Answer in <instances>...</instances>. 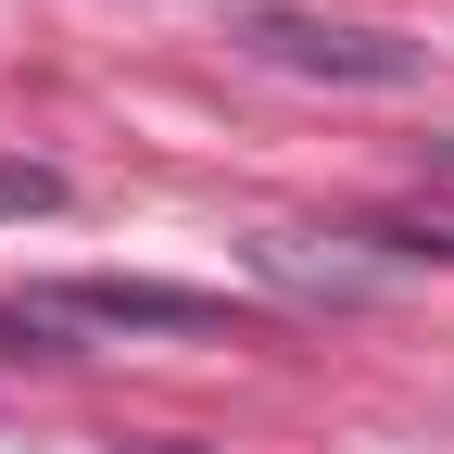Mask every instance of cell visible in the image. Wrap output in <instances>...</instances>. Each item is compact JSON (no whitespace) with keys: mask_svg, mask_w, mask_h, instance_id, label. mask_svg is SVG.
I'll use <instances>...</instances> for the list:
<instances>
[{"mask_svg":"<svg viewBox=\"0 0 454 454\" xmlns=\"http://www.w3.org/2000/svg\"><path fill=\"white\" fill-rule=\"evenodd\" d=\"M253 51L291 64V76H354V89H404V76H417V51H391V38H366V26H291V13H265Z\"/></svg>","mask_w":454,"mask_h":454,"instance_id":"cell-2","label":"cell"},{"mask_svg":"<svg viewBox=\"0 0 454 454\" xmlns=\"http://www.w3.org/2000/svg\"><path fill=\"white\" fill-rule=\"evenodd\" d=\"M0 215H64V177L51 164H0Z\"/></svg>","mask_w":454,"mask_h":454,"instance_id":"cell-3","label":"cell"},{"mask_svg":"<svg viewBox=\"0 0 454 454\" xmlns=\"http://www.w3.org/2000/svg\"><path fill=\"white\" fill-rule=\"evenodd\" d=\"M51 328H215V291H164V278H64V291H26ZM76 354V340H64Z\"/></svg>","mask_w":454,"mask_h":454,"instance_id":"cell-1","label":"cell"}]
</instances>
